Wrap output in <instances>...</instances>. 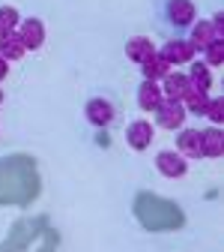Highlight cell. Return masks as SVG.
I'll list each match as a JSON object with an SVG mask.
<instances>
[{"instance_id": "obj_9", "label": "cell", "mask_w": 224, "mask_h": 252, "mask_svg": "<svg viewBox=\"0 0 224 252\" xmlns=\"http://www.w3.org/2000/svg\"><path fill=\"white\" fill-rule=\"evenodd\" d=\"M185 39L191 42L195 54H198V51H203L209 42H221V39H215V33H212V24H209V18H198L195 24H191V30L185 33Z\"/></svg>"}, {"instance_id": "obj_23", "label": "cell", "mask_w": 224, "mask_h": 252, "mask_svg": "<svg viewBox=\"0 0 224 252\" xmlns=\"http://www.w3.org/2000/svg\"><path fill=\"white\" fill-rule=\"evenodd\" d=\"M0 102H3V90H0Z\"/></svg>"}, {"instance_id": "obj_5", "label": "cell", "mask_w": 224, "mask_h": 252, "mask_svg": "<svg viewBox=\"0 0 224 252\" xmlns=\"http://www.w3.org/2000/svg\"><path fill=\"white\" fill-rule=\"evenodd\" d=\"M15 36L21 39L24 51H39L45 45V24L39 18H21L15 27Z\"/></svg>"}, {"instance_id": "obj_14", "label": "cell", "mask_w": 224, "mask_h": 252, "mask_svg": "<svg viewBox=\"0 0 224 252\" xmlns=\"http://www.w3.org/2000/svg\"><path fill=\"white\" fill-rule=\"evenodd\" d=\"M149 54H155V39H149V36H132L129 42H125V57H129L132 63H138V66Z\"/></svg>"}, {"instance_id": "obj_13", "label": "cell", "mask_w": 224, "mask_h": 252, "mask_svg": "<svg viewBox=\"0 0 224 252\" xmlns=\"http://www.w3.org/2000/svg\"><path fill=\"white\" fill-rule=\"evenodd\" d=\"M165 96H162V87H158V81H141V87H138V108L141 111H155L158 108V102H162Z\"/></svg>"}, {"instance_id": "obj_3", "label": "cell", "mask_w": 224, "mask_h": 252, "mask_svg": "<svg viewBox=\"0 0 224 252\" xmlns=\"http://www.w3.org/2000/svg\"><path fill=\"white\" fill-rule=\"evenodd\" d=\"M155 54L162 57L168 66H188L191 60H195V48H191L188 39H165L162 48H155Z\"/></svg>"}, {"instance_id": "obj_21", "label": "cell", "mask_w": 224, "mask_h": 252, "mask_svg": "<svg viewBox=\"0 0 224 252\" xmlns=\"http://www.w3.org/2000/svg\"><path fill=\"white\" fill-rule=\"evenodd\" d=\"M209 24H212L215 39H221V42H224V12H212V15H209Z\"/></svg>"}, {"instance_id": "obj_19", "label": "cell", "mask_w": 224, "mask_h": 252, "mask_svg": "<svg viewBox=\"0 0 224 252\" xmlns=\"http://www.w3.org/2000/svg\"><path fill=\"white\" fill-rule=\"evenodd\" d=\"M18 21H21V15H18L15 6H0V36L12 33V30L18 27Z\"/></svg>"}, {"instance_id": "obj_18", "label": "cell", "mask_w": 224, "mask_h": 252, "mask_svg": "<svg viewBox=\"0 0 224 252\" xmlns=\"http://www.w3.org/2000/svg\"><path fill=\"white\" fill-rule=\"evenodd\" d=\"M203 63L209 69H218V66H224V42H209L203 51Z\"/></svg>"}, {"instance_id": "obj_6", "label": "cell", "mask_w": 224, "mask_h": 252, "mask_svg": "<svg viewBox=\"0 0 224 252\" xmlns=\"http://www.w3.org/2000/svg\"><path fill=\"white\" fill-rule=\"evenodd\" d=\"M152 138H155V126L147 117H138V120H132L125 126V144L132 150H147L152 144Z\"/></svg>"}, {"instance_id": "obj_2", "label": "cell", "mask_w": 224, "mask_h": 252, "mask_svg": "<svg viewBox=\"0 0 224 252\" xmlns=\"http://www.w3.org/2000/svg\"><path fill=\"white\" fill-rule=\"evenodd\" d=\"M84 117L96 126V129H108V126L117 120V105L108 96H90L84 105Z\"/></svg>"}, {"instance_id": "obj_8", "label": "cell", "mask_w": 224, "mask_h": 252, "mask_svg": "<svg viewBox=\"0 0 224 252\" xmlns=\"http://www.w3.org/2000/svg\"><path fill=\"white\" fill-rule=\"evenodd\" d=\"M158 87H162V96L165 99H174V102H182V96L188 93V75L179 72V69H171L162 81H158Z\"/></svg>"}, {"instance_id": "obj_20", "label": "cell", "mask_w": 224, "mask_h": 252, "mask_svg": "<svg viewBox=\"0 0 224 252\" xmlns=\"http://www.w3.org/2000/svg\"><path fill=\"white\" fill-rule=\"evenodd\" d=\"M212 120V126H221L224 123V96H209V105H206V114Z\"/></svg>"}, {"instance_id": "obj_16", "label": "cell", "mask_w": 224, "mask_h": 252, "mask_svg": "<svg viewBox=\"0 0 224 252\" xmlns=\"http://www.w3.org/2000/svg\"><path fill=\"white\" fill-rule=\"evenodd\" d=\"M206 105H209V93H200V90H191L182 96V108L185 114H195V117H203L206 114Z\"/></svg>"}, {"instance_id": "obj_17", "label": "cell", "mask_w": 224, "mask_h": 252, "mask_svg": "<svg viewBox=\"0 0 224 252\" xmlns=\"http://www.w3.org/2000/svg\"><path fill=\"white\" fill-rule=\"evenodd\" d=\"M141 72H144L147 81H162V78L171 72V66H168V63L158 57V54H149V57L141 63Z\"/></svg>"}, {"instance_id": "obj_1", "label": "cell", "mask_w": 224, "mask_h": 252, "mask_svg": "<svg viewBox=\"0 0 224 252\" xmlns=\"http://www.w3.org/2000/svg\"><path fill=\"white\" fill-rule=\"evenodd\" d=\"M198 21V0H155V27L168 39H185Z\"/></svg>"}, {"instance_id": "obj_7", "label": "cell", "mask_w": 224, "mask_h": 252, "mask_svg": "<svg viewBox=\"0 0 224 252\" xmlns=\"http://www.w3.org/2000/svg\"><path fill=\"white\" fill-rule=\"evenodd\" d=\"M155 168H158V174H165V177H185V171H188V159L182 153H176V150H158L155 153Z\"/></svg>"}, {"instance_id": "obj_15", "label": "cell", "mask_w": 224, "mask_h": 252, "mask_svg": "<svg viewBox=\"0 0 224 252\" xmlns=\"http://www.w3.org/2000/svg\"><path fill=\"white\" fill-rule=\"evenodd\" d=\"M27 51H24V45H21V39L15 36V30L12 33H3L0 36V57H3L6 63H15V60H21Z\"/></svg>"}, {"instance_id": "obj_10", "label": "cell", "mask_w": 224, "mask_h": 252, "mask_svg": "<svg viewBox=\"0 0 224 252\" xmlns=\"http://www.w3.org/2000/svg\"><path fill=\"white\" fill-rule=\"evenodd\" d=\"M224 153V132L218 126H209V129H200V156L206 159H218Z\"/></svg>"}, {"instance_id": "obj_12", "label": "cell", "mask_w": 224, "mask_h": 252, "mask_svg": "<svg viewBox=\"0 0 224 252\" xmlns=\"http://www.w3.org/2000/svg\"><path fill=\"white\" fill-rule=\"evenodd\" d=\"M176 153H182L185 159H198L200 156V129H179L176 135Z\"/></svg>"}, {"instance_id": "obj_22", "label": "cell", "mask_w": 224, "mask_h": 252, "mask_svg": "<svg viewBox=\"0 0 224 252\" xmlns=\"http://www.w3.org/2000/svg\"><path fill=\"white\" fill-rule=\"evenodd\" d=\"M6 75H9V63H6L3 57H0V84L6 81Z\"/></svg>"}, {"instance_id": "obj_11", "label": "cell", "mask_w": 224, "mask_h": 252, "mask_svg": "<svg viewBox=\"0 0 224 252\" xmlns=\"http://www.w3.org/2000/svg\"><path fill=\"white\" fill-rule=\"evenodd\" d=\"M188 84H191V90H200V93H209L212 90V69L206 66V63L203 60H191L188 63Z\"/></svg>"}, {"instance_id": "obj_4", "label": "cell", "mask_w": 224, "mask_h": 252, "mask_svg": "<svg viewBox=\"0 0 224 252\" xmlns=\"http://www.w3.org/2000/svg\"><path fill=\"white\" fill-rule=\"evenodd\" d=\"M155 114V123L152 126H162V129H182L185 126V108H182V102H174V99H162L158 102V108L152 111Z\"/></svg>"}]
</instances>
